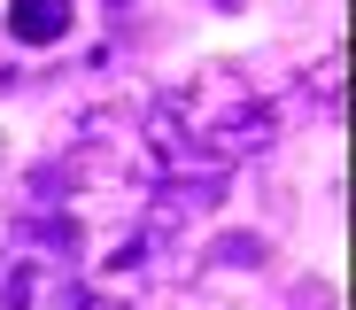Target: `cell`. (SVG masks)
Segmentation results:
<instances>
[{"instance_id":"obj_1","label":"cell","mask_w":356,"mask_h":310,"mask_svg":"<svg viewBox=\"0 0 356 310\" xmlns=\"http://www.w3.org/2000/svg\"><path fill=\"white\" fill-rule=\"evenodd\" d=\"M8 31L31 39V47L63 39V31H70V0H16V8H8Z\"/></svg>"}]
</instances>
